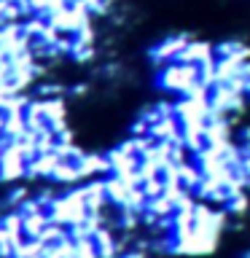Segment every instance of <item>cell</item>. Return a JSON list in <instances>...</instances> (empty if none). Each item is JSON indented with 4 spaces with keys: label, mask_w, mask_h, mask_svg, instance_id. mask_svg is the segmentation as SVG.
I'll list each match as a JSON object with an SVG mask.
<instances>
[{
    "label": "cell",
    "mask_w": 250,
    "mask_h": 258,
    "mask_svg": "<svg viewBox=\"0 0 250 258\" xmlns=\"http://www.w3.org/2000/svg\"><path fill=\"white\" fill-rule=\"evenodd\" d=\"M159 84L161 89H167V92H175V94H185L189 89L197 84V68L194 64H167V68H161L159 73Z\"/></svg>",
    "instance_id": "cell-1"
},
{
    "label": "cell",
    "mask_w": 250,
    "mask_h": 258,
    "mask_svg": "<svg viewBox=\"0 0 250 258\" xmlns=\"http://www.w3.org/2000/svg\"><path fill=\"white\" fill-rule=\"evenodd\" d=\"M189 35H169L167 40H161V43H156L151 48V62L156 64V68H167V64L175 62V56L185 48V43H189Z\"/></svg>",
    "instance_id": "cell-2"
},
{
    "label": "cell",
    "mask_w": 250,
    "mask_h": 258,
    "mask_svg": "<svg viewBox=\"0 0 250 258\" xmlns=\"http://www.w3.org/2000/svg\"><path fill=\"white\" fill-rule=\"evenodd\" d=\"M24 177V159L22 151L16 143H8L3 148V156H0V180L3 183H14Z\"/></svg>",
    "instance_id": "cell-3"
},
{
    "label": "cell",
    "mask_w": 250,
    "mask_h": 258,
    "mask_svg": "<svg viewBox=\"0 0 250 258\" xmlns=\"http://www.w3.org/2000/svg\"><path fill=\"white\" fill-rule=\"evenodd\" d=\"M76 169H78V177L81 180H94V177H108L110 175V167L105 161L102 153H84V159L76 161Z\"/></svg>",
    "instance_id": "cell-4"
},
{
    "label": "cell",
    "mask_w": 250,
    "mask_h": 258,
    "mask_svg": "<svg viewBox=\"0 0 250 258\" xmlns=\"http://www.w3.org/2000/svg\"><path fill=\"white\" fill-rule=\"evenodd\" d=\"M207 59H215L213 56V43H207V40H189L185 43V48L180 54L175 56V64H202Z\"/></svg>",
    "instance_id": "cell-5"
},
{
    "label": "cell",
    "mask_w": 250,
    "mask_h": 258,
    "mask_svg": "<svg viewBox=\"0 0 250 258\" xmlns=\"http://www.w3.org/2000/svg\"><path fill=\"white\" fill-rule=\"evenodd\" d=\"M226 143H231V124H229V118L205 124V145H210V148H221V145H226Z\"/></svg>",
    "instance_id": "cell-6"
},
{
    "label": "cell",
    "mask_w": 250,
    "mask_h": 258,
    "mask_svg": "<svg viewBox=\"0 0 250 258\" xmlns=\"http://www.w3.org/2000/svg\"><path fill=\"white\" fill-rule=\"evenodd\" d=\"M40 108H43L46 124H54V121H65V116H68V108H65V97H54V100H40Z\"/></svg>",
    "instance_id": "cell-7"
},
{
    "label": "cell",
    "mask_w": 250,
    "mask_h": 258,
    "mask_svg": "<svg viewBox=\"0 0 250 258\" xmlns=\"http://www.w3.org/2000/svg\"><path fill=\"white\" fill-rule=\"evenodd\" d=\"M54 183H62V185H76L81 177H78V169L73 161H59V164L54 167V172L48 175Z\"/></svg>",
    "instance_id": "cell-8"
},
{
    "label": "cell",
    "mask_w": 250,
    "mask_h": 258,
    "mask_svg": "<svg viewBox=\"0 0 250 258\" xmlns=\"http://www.w3.org/2000/svg\"><path fill=\"white\" fill-rule=\"evenodd\" d=\"M199 177H202V172L197 169V164H194L191 159H189V161H183V164L177 167V180H180V185H183V188L189 191V194L197 188Z\"/></svg>",
    "instance_id": "cell-9"
},
{
    "label": "cell",
    "mask_w": 250,
    "mask_h": 258,
    "mask_svg": "<svg viewBox=\"0 0 250 258\" xmlns=\"http://www.w3.org/2000/svg\"><path fill=\"white\" fill-rule=\"evenodd\" d=\"M239 59H215V84H229L239 76Z\"/></svg>",
    "instance_id": "cell-10"
},
{
    "label": "cell",
    "mask_w": 250,
    "mask_h": 258,
    "mask_svg": "<svg viewBox=\"0 0 250 258\" xmlns=\"http://www.w3.org/2000/svg\"><path fill=\"white\" fill-rule=\"evenodd\" d=\"M145 213H151V215L159 221V218H169L175 210H172V205H169L164 197H156V199H148V202H145Z\"/></svg>",
    "instance_id": "cell-11"
},
{
    "label": "cell",
    "mask_w": 250,
    "mask_h": 258,
    "mask_svg": "<svg viewBox=\"0 0 250 258\" xmlns=\"http://www.w3.org/2000/svg\"><path fill=\"white\" fill-rule=\"evenodd\" d=\"M43 27H46L43 16H30V19H22V38H27V40L38 38L40 32H43Z\"/></svg>",
    "instance_id": "cell-12"
},
{
    "label": "cell",
    "mask_w": 250,
    "mask_h": 258,
    "mask_svg": "<svg viewBox=\"0 0 250 258\" xmlns=\"http://www.w3.org/2000/svg\"><path fill=\"white\" fill-rule=\"evenodd\" d=\"M247 207H250V199H247V194L242 191V194H237V197H231L229 202H226L223 213L226 215H245Z\"/></svg>",
    "instance_id": "cell-13"
},
{
    "label": "cell",
    "mask_w": 250,
    "mask_h": 258,
    "mask_svg": "<svg viewBox=\"0 0 250 258\" xmlns=\"http://www.w3.org/2000/svg\"><path fill=\"white\" fill-rule=\"evenodd\" d=\"M65 94V86L62 84H40L38 86V100H54V97H62Z\"/></svg>",
    "instance_id": "cell-14"
},
{
    "label": "cell",
    "mask_w": 250,
    "mask_h": 258,
    "mask_svg": "<svg viewBox=\"0 0 250 258\" xmlns=\"http://www.w3.org/2000/svg\"><path fill=\"white\" fill-rule=\"evenodd\" d=\"M16 213H19L22 218H27V215H43L46 210H43V207H40L38 202H35V197H27V199H24L19 207H16Z\"/></svg>",
    "instance_id": "cell-15"
},
{
    "label": "cell",
    "mask_w": 250,
    "mask_h": 258,
    "mask_svg": "<svg viewBox=\"0 0 250 258\" xmlns=\"http://www.w3.org/2000/svg\"><path fill=\"white\" fill-rule=\"evenodd\" d=\"M161 180L159 177H153V180H145V183H140V191L145 194V199H156V197H161Z\"/></svg>",
    "instance_id": "cell-16"
},
{
    "label": "cell",
    "mask_w": 250,
    "mask_h": 258,
    "mask_svg": "<svg viewBox=\"0 0 250 258\" xmlns=\"http://www.w3.org/2000/svg\"><path fill=\"white\" fill-rule=\"evenodd\" d=\"M148 129H151V126L145 124L143 118H137L135 124L129 126V137H148Z\"/></svg>",
    "instance_id": "cell-17"
},
{
    "label": "cell",
    "mask_w": 250,
    "mask_h": 258,
    "mask_svg": "<svg viewBox=\"0 0 250 258\" xmlns=\"http://www.w3.org/2000/svg\"><path fill=\"white\" fill-rule=\"evenodd\" d=\"M153 110H156L159 121H161V118H172V102H167V100L156 102V105H153Z\"/></svg>",
    "instance_id": "cell-18"
},
{
    "label": "cell",
    "mask_w": 250,
    "mask_h": 258,
    "mask_svg": "<svg viewBox=\"0 0 250 258\" xmlns=\"http://www.w3.org/2000/svg\"><path fill=\"white\" fill-rule=\"evenodd\" d=\"M62 8H68V0H46V14L43 16H51L56 11H62Z\"/></svg>",
    "instance_id": "cell-19"
},
{
    "label": "cell",
    "mask_w": 250,
    "mask_h": 258,
    "mask_svg": "<svg viewBox=\"0 0 250 258\" xmlns=\"http://www.w3.org/2000/svg\"><path fill=\"white\" fill-rule=\"evenodd\" d=\"M54 140H56V145H73V132H70V129H65L62 135L54 137Z\"/></svg>",
    "instance_id": "cell-20"
},
{
    "label": "cell",
    "mask_w": 250,
    "mask_h": 258,
    "mask_svg": "<svg viewBox=\"0 0 250 258\" xmlns=\"http://www.w3.org/2000/svg\"><path fill=\"white\" fill-rule=\"evenodd\" d=\"M86 92H89V86H86V84H76V86L70 89V94H76V97H84Z\"/></svg>",
    "instance_id": "cell-21"
},
{
    "label": "cell",
    "mask_w": 250,
    "mask_h": 258,
    "mask_svg": "<svg viewBox=\"0 0 250 258\" xmlns=\"http://www.w3.org/2000/svg\"><path fill=\"white\" fill-rule=\"evenodd\" d=\"M239 78H245V81H250V59L239 64Z\"/></svg>",
    "instance_id": "cell-22"
},
{
    "label": "cell",
    "mask_w": 250,
    "mask_h": 258,
    "mask_svg": "<svg viewBox=\"0 0 250 258\" xmlns=\"http://www.w3.org/2000/svg\"><path fill=\"white\" fill-rule=\"evenodd\" d=\"M245 97L250 100V81H245Z\"/></svg>",
    "instance_id": "cell-23"
},
{
    "label": "cell",
    "mask_w": 250,
    "mask_h": 258,
    "mask_svg": "<svg viewBox=\"0 0 250 258\" xmlns=\"http://www.w3.org/2000/svg\"><path fill=\"white\" fill-rule=\"evenodd\" d=\"M0 135H3V113H0Z\"/></svg>",
    "instance_id": "cell-24"
},
{
    "label": "cell",
    "mask_w": 250,
    "mask_h": 258,
    "mask_svg": "<svg viewBox=\"0 0 250 258\" xmlns=\"http://www.w3.org/2000/svg\"><path fill=\"white\" fill-rule=\"evenodd\" d=\"M3 148H6V145H3V140H0V156H3Z\"/></svg>",
    "instance_id": "cell-25"
},
{
    "label": "cell",
    "mask_w": 250,
    "mask_h": 258,
    "mask_svg": "<svg viewBox=\"0 0 250 258\" xmlns=\"http://www.w3.org/2000/svg\"><path fill=\"white\" fill-rule=\"evenodd\" d=\"M242 258H250V253H245V255H242Z\"/></svg>",
    "instance_id": "cell-26"
}]
</instances>
